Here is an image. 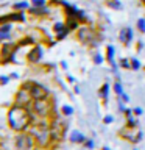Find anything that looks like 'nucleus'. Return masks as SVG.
Returning <instances> with one entry per match:
<instances>
[{
	"mask_svg": "<svg viewBox=\"0 0 145 150\" xmlns=\"http://www.w3.org/2000/svg\"><path fill=\"white\" fill-rule=\"evenodd\" d=\"M8 122H9V125H11L13 130L23 131L28 125H30L31 116L23 106L16 105V106H13L8 112Z\"/></svg>",
	"mask_w": 145,
	"mask_h": 150,
	"instance_id": "1",
	"label": "nucleus"
},
{
	"mask_svg": "<svg viewBox=\"0 0 145 150\" xmlns=\"http://www.w3.org/2000/svg\"><path fill=\"white\" fill-rule=\"evenodd\" d=\"M41 56H42V50L39 47H36V49H33L30 53H28V59H30L31 63H37V61L41 59Z\"/></svg>",
	"mask_w": 145,
	"mask_h": 150,
	"instance_id": "8",
	"label": "nucleus"
},
{
	"mask_svg": "<svg viewBox=\"0 0 145 150\" xmlns=\"http://www.w3.org/2000/svg\"><path fill=\"white\" fill-rule=\"evenodd\" d=\"M134 112H136L137 116H140V114H142V110H140V108H136V110H134Z\"/></svg>",
	"mask_w": 145,
	"mask_h": 150,
	"instance_id": "26",
	"label": "nucleus"
},
{
	"mask_svg": "<svg viewBox=\"0 0 145 150\" xmlns=\"http://www.w3.org/2000/svg\"><path fill=\"white\" fill-rule=\"evenodd\" d=\"M16 8H27V3H17Z\"/></svg>",
	"mask_w": 145,
	"mask_h": 150,
	"instance_id": "24",
	"label": "nucleus"
},
{
	"mask_svg": "<svg viewBox=\"0 0 145 150\" xmlns=\"http://www.w3.org/2000/svg\"><path fill=\"white\" fill-rule=\"evenodd\" d=\"M122 98H123V102H130V97L126 94H122Z\"/></svg>",
	"mask_w": 145,
	"mask_h": 150,
	"instance_id": "23",
	"label": "nucleus"
},
{
	"mask_svg": "<svg viewBox=\"0 0 145 150\" xmlns=\"http://www.w3.org/2000/svg\"><path fill=\"white\" fill-rule=\"evenodd\" d=\"M114 91L119 94V96H122V94H123V91H122V86H120L119 83H115V84H114Z\"/></svg>",
	"mask_w": 145,
	"mask_h": 150,
	"instance_id": "15",
	"label": "nucleus"
},
{
	"mask_svg": "<svg viewBox=\"0 0 145 150\" xmlns=\"http://www.w3.org/2000/svg\"><path fill=\"white\" fill-rule=\"evenodd\" d=\"M137 28L142 33H145V21H144V19H139V21H137Z\"/></svg>",
	"mask_w": 145,
	"mask_h": 150,
	"instance_id": "12",
	"label": "nucleus"
},
{
	"mask_svg": "<svg viewBox=\"0 0 145 150\" xmlns=\"http://www.w3.org/2000/svg\"><path fill=\"white\" fill-rule=\"evenodd\" d=\"M63 112L65 116H70L73 112V110H72V106H63Z\"/></svg>",
	"mask_w": 145,
	"mask_h": 150,
	"instance_id": "13",
	"label": "nucleus"
},
{
	"mask_svg": "<svg viewBox=\"0 0 145 150\" xmlns=\"http://www.w3.org/2000/svg\"><path fill=\"white\" fill-rule=\"evenodd\" d=\"M78 38H80V41L86 42V44H91V42H94L95 35H94V31L91 30V28L84 27V28H81V30L78 31Z\"/></svg>",
	"mask_w": 145,
	"mask_h": 150,
	"instance_id": "7",
	"label": "nucleus"
},
{
	"mask_svg": "<svg viewBox=\"0 0 145 150\" xmlns=\"http://www.w3.org/2000/svg\"><path fill=\"white\" fill-rule=\"evenodd\" d=\"M33 136H34L36 142L39 144L41 147H45V145L49 144V141L51 139L50 128L45 124H39L37 127H34V128H33Z\"/></svg>",
	"mask_w": 145,
	"mask_h": 150,
	"instance_id": "2",
	"label": "nucleus"
},
{
	"mask_svg": "<svg viewBox=\"0 0 145 150\" xmlns=\"http://www.w3.org/2000/svg\"><path fill=\"white\" fill-rule=\"evenodd\" d=\"M103 150H111L109 147H103Z\"/></svg>",
	"mask_w": 145,
	"mask_h": 150,
	"instance_id": "27",
	"label": "nucleus"
},
{
	"mask_svg": "<svg viewBox=\"0 0 145 150\" xmlns=\"http://www.w3.org/2000/svg\"><path fill=\"white\" fill-rule=\"evenodd\" d=\"M28 89H30V94L34 100H39V98H47L49 96V91L42 86V84H37V83H30L28 84Z\"/></svg>",
	"mask_w": 145,
	"mask_h": 150,
	"instance_id": "4",
	"label": "nucleus"
},
{
	"mask_svg": "<svg viewBox=\"0 0 145 150\" xmlns=\"http://www.w3.org/2000/svg\"><path fill=\"white\" fill-rule=\"evenodd\" d=\"M31 94H30V89H28V84H25L20 91H19V94H17V105H20V106H23V105H27L28 102L31 100Z\"/></svg>",
	"mask_w": 145,
	"mask_h": 150,
	"instance_id": "6",
	"label": "nucleus"
},
{
	"mask_svg": "<svg viewBox=\"0 0 145 150\" xmlns=\"http://www.w3.org/2000/svg\"><path fill=\"white\" fill-rule=\"evenodd\" d=\"M33 3H34L36 6H42V5H44V0H33Z\"/></svg>",
	"mask_w": 145,
	"mask_h": 150,
	"instance_id": "17",
	"label": "nucleus"
},
{
	"mask_svg": "<svg viewBox=\"0 0 145 150\" xmlns=\"http://www.w3.org/2000/svg\"><path fill=\"white\" fill-rule=\"evenodd\" d=\"M122 66H123V67H130V64H128V61H126V59L122 61Z\"/></svg>",
	"mask_w": 145,
	"mask_h": 150,
	"instance_id": "25",
	"label": "nucleus"
},
{
	"mask_svg": "<svg viewBox=\"0 0 145 150\" xmlns=\"http://www.w3.org/2000/svg\"><path fill=\"white\" fill-rule=\"evenodd\" d=\"M70 141H72V142H75V144H81V142H84V141H86V138H84L83 136V133H80V131H72V134H70Z\"/></svg>",
	"mask_w": 145,
	"mask_h": 150,
	"instance_id": "10",
	"label": "nucleus"
},
{
	"mask_svg": "<svg viewBox=\"0 0 145 150\" xmlns=\"http://www.w3.org/2000/svg\"><path fill=\"white\" fill-rule=\"evenodd\" d=\"M120 39H122V42H125V44L131 42V39H133V31H131V28H123V30H122Z\"/></svg>",
	"mask_w": 145,
	"mask_h": 150,
	"instance_id": "9",
	"label": "nucleus"
},
{
	"mask_svg": "<svg viewBox=\"0 0 145 150\" xmlns=\"http://www.w3.org/2000/svg\"><path fill=\"white\" fill-rule=\"evenodd\" d=\"M51 110V103L47 98H39V100H34V111L39 116H47Z\"/></svg>",
	"mask_w": 145,
	"mask_h": 150,
	"instance_id": "5",
	"label": "nucleus"
},
{
	"mask_svg": "<svg viewBox=\"0 0 145 150\" xmlns=\"http://www.w3.org/2000/svg\"><path fill=\"white\" fill-rule=\"evenodd\" d=\"M9 31H11V25L9 23H5L3 27H0V39H6Z\"/></svg>",
	"mask_w": 145,
	"mask_h": 150,
	"instance_id": "11",
	"label": "nucleus"
},
{
	"mask_svg": "<svg viewBox=\"0 0 145 150\" xmlns=\"http://www.w3.org/2000/svg\"><path fill=\"white\" fill-rule=\"evenodd\" d=\"M111 122H112V117H111V116L105 117V124H111Z\"/></svg>",
	"mask_w": 145,
	"mask_h": 150,
	"instance_id": "20",
	"label": "nucleus"
},
{
	"mask_svg": "<svg viewBox=\"0 0 145 150\" xmlns=\"http://www.w3.org/2000/svg\"><path fill=\"white\" fill-rule=\"evenodd\" d=\"M101 96L103 97H108V84H103V86H101Z\"/></svg>",
	"mask_w": 145,
	"mask_h": 150,
	"instance_id": "16",
	"label": "nucleus"
},
{
	"mask_svg": "<svg viewBox=\"0 0 145 150\" xmlns=\"http://www.w3.org/2000/svg\"><path fill=\"white\" fill-rule=\"evenodd\" d=\"M95 63H97V64H100V63H101V56H100V55H97V56H95Z\"/></svg>",
	"mask_w": 145,
	"mask_h": 150,
	"instance_id": "22",
	"label": "nucleus"
},
{
	"mask_svg": "<svg viewBox=\"0 0 145 150\" xmlns=\"http://www.w3.org/2000/svg\"><path fill=\"white\" fill-rule=\"evenodd\" d=\"M109 5L112 8H120V3L119 2H109Z\"/></svg>",
	"mask_w": 145,
	"mask_h": 150,
	"instance_id": "18",
	"label": "nucleus"
},
{
	"mask_svg": "<svg viewBox=\"0 0 145 150\" xmlns=\"http://www.w3.org/2000/svg\"><path fill=\"white\" fill-rule=\"evenodd\" d=\"M131 63H133V67H134V69H139V61H137V59H133Z\"/></svg>",
	"mask_w": 145,
	"mask_h": 150,
	"instance_id": "19",
	"label": "nucleus"
},
{
	"mask_svg": "<svg viewBox=\"0 0 145 150\" xmlns=\"http://www.w3.org/2000/svg\"><path fill=\"white\" fill-rule=\"evenodd\" d=\"M16 149L17 150H33L34 149V139L30 134H19L16 138Z\"/></svg>",
	"mask_w": 145,
	"mask_h": 150,
	"instance_id": "3",
	"label": "nucleus"
},
{
	"mask_svg": "<svg viewBox=\"0 0 145 150\" xmlns=\"http://www.w3.org/2000/svg\"><path fill=\"white\" fill-rule=\"evenodd\" d=\"M144 2H145V0H144Z\"/></svg>",
	"mask_w": 145,
	"mask_h": 150,
	"instance_id": "28",
	"label": "nucleus"
},
{
	"mask_svg": "<svg viewBox=\"0 0 145 150\" xmlns=\"http://www.w3.org/2000/svg\"><path fill=\"white\" fill-rule=\"evenodd\" d=\"M86 147H87V149H92V147H94V142H92V141H87V142H86Z\"/></svg>",
	"mask_w": 145,
	"mask_h": 150,
	"instance_id": "21",
	"label": "nucleus"
},
{
	"mask_svg": "<svg viewBox=\"0 0 145 150\" xmlns=\"http://www.w3.org/2000/svg\"><path fill=\"white\" fill-rule=\"evenodd\" d=\"M112 55H114V49L109 45V47H108V59H109L111 63H112Z\"/></svg>",
	"mask_w": 145,
	"mask_h": 150,
	"instance_id": "14",
	"label": "nucleus"
}]
</instances>
